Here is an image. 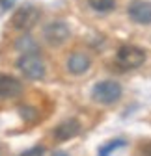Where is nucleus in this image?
Returning <instances> with one entry per match:
<instances>
[{
	"instance_id": "obj_2",
	"label": "nucleus",
	"mask_w": 151,
	"mask_h": 156,
	"mask_svg": "<svg viewBox=\"0 0 151 156\" xmlns=\"http://www.w3.org/2000/svg\"><path fill=\"white\" fill-rule=\"evenodd\" d=\"M15 65L28 80H43L47 74V65L43 62V58L39 56V52L21 54Z\"/></svg>"
},
{
	"instance_id": "obj_5",
	"label": "nucleus",
	"mask_w": 151,
	"mask_h": 156,
	"mask_svg": "<svg viewBox=\"0 0 151 156\" xmlns=\"http://www.w3.org/2000/svg\"><path fill=\"white\" fill-rule=\"evenodd\" d=\"M71 37V30L65 21H50L49 24L43 26V39L49 47L58 48L65 45Z\"/></svg>"
},
{
	"instance_id": "obj_16",
	"label": "nucleus",
	"mask_w": 151,
	"mask_h": 156,
	"mask_svg": "<svg viewBox=\"0 0 151 156\" xmlns=\"http://www.w3.org/2000/svg\"><path fill=\"white\" fill-rule=\"evenodd\" d=\"M52 156H69V152H65V151H54Z\"/></svg>"
},
{
	"instance_id": "obj_11",
	"label": "nucleus",
	"mask_w": 151,
	"mask_h": 156,
	"mask_svg": "<svg viewBox=\"0 0 151 156\" xmlns=\"http://www.w3.org/2000/svg\"><path fill=\"white\" fill-rule=\"evenodd\" d=\"M88 4L97 13H108L116 9V0H88Z\"/></svg>"
},
{
	"instance_id": "obj_10",
	"label": "nucleus",
	"mask_w": 151,
	"mask_h": 156,
	"mask_svg": "<svg viewBox=\"0 0 151 156\" xmlns=\"http://www.w3.org/2000/svg\"><path fill=\"white\" fill-rule=\"evenodd\" d=\"M15 48L21 52V54H32V52H39V47H37V43H35V39L32 37V35H28V34H24V35H21L15 41Z\"/></svg>"
},
{
	"instance_id": "obj_15",
	"label": "nucleus",
	"mask_w": 151,
	"mask_h": 156,
	"mask_svg": "<svg viewBox=\"0 0 151 156\" xmlns=\"http://www.w3.org/2000/svg\"><path fill=\"white\" fill-rule=\"evenodd\" d=\"M136 156H151V141L142 143V145L136 149Z\"/></svg>"
},
{
	"instance_id": "obj_14",
	"label": "nucleus",
	"mask_w": 151,
	"mask_h": 156,
	"mask_svg": "<svg viewBox=\"0 0 151 156\" xmlns=\"http://www.w3.org/2000/svg\"><path fill=\"white\" fill-rule=\"evenodd\" d=\"M43 154H45V147L35 145V147H32V149H28V151L21 152L19 156H43Z\"/></svg>"
},
{
	"instance_id": "obj_12",
	"label": "nucleus",
	"mask_w": 151,
	"mask_h": 156,
	"mask_svg": "<svg viewBox=\"0 0 151 156\" xmlns=\"http://www.w3.org/2000/svg\"><path fill=\"white\" fill-rule=\"evenodd\" d=\"M121 147H125V140H121V138L112 140V141H106V143H103V145L97 149V156H110L114 151H118V149H121Z\"/></svg>"
},
{
	"instance_id": "obj_7",
	"label": "nucleus",
	"mask_w": 151,
	"mask_h": 156,
	"mask_svg": "<svg viewBox=\"0 0 151 156\" xmlns=\"http://www.w3.org/2000/svg\"><path fill=\"white\" fill-rule=\"evenodd\" d=\"M127 15L136 24L151 26V2H147V0H136V2H133L129 6Z\"/></svg>"
},
{
	"instance_id": "obj_9",
	"label": "nucleus",
	"mask_w": 151,
	"mask_h": 156,
	"mask_svg": "<svg viewBox=\"0 0 151 156\" xmlns=\"http://www.w3.org/2000/svg\"><path fill=\"white\" fill-rule=\"evenodd\" d=\"M23 93V84L11 74H0V101L15 99Z\"/></svg>"
},
{
	"instance_id": "obj_13",
	"label": "nucleus",
	"mask_w": 151,
	"mask_h": 156,
	"mask_svg": "<svg viewBox=\"0 0 151 156\" xmlns=\"http://www.w3.org/2000/svg\"><path fill=\"white\" fill-rule=\"evenodd\" d=\"M19 115H21L26 123H35L39 119V112L35 108H32V106H21L19 108Z\"/></svg>"
},
{
	"instance_id": "obj_4",
	"label": "nucleus",
	"mask_w": 151,
	"mask_h": 156,
	"mask_svg": "<svg viewBox=\"0 0 151 156\" xmlns=\"http://www.w3.org/2000/svg\"><path fill=\"white\" fill-rule=\"evenodd\" d=\"M41 19V11L35 6H21L19 9H15V13L9 19L11 28L19 30V32H30Z\"/></svg>"
},
{
	"instance_id": "obj_1",
	"label": "nucleus",
	"mask_w": 151,
	"mask_h": 156,
	"mask_svg": "<svg viewBox=\"0 0 151 156\" xmlns=\"http://www.w3.org/2000/svg\"><path fill=\"white\" fill-rule=\"evenodd\" d=\"M91 101L101 106H114L123 97V87L116 80H101L91 87Z\"/></svg>"
},
{
	"instance_id": "obj_6",
	"label": "nucleus",
	"mask_w": 151,
	"mask_h": 156,
	"mask_svg": "<svg viewBox=\"0 0 151 156\" xmlns=\"http://www.w3.org/2000/svg\"><path fill=\"white\" fill-rule=\"evenodd\" d=\"M80 132H82V123L77 119V117H69V119L62 121L54 128L52 136H54L56 141H69L73 138H77Z\"/></svg>"
},
{
	"instance_id": "obj_8",
	"label": "nucleus",
	"mask_w": 151,
	"mask_h": 156,
	"mask_svg": "<svg viewBox=\"0 0 151 156\" xmlns=\"http://www.w3.org/2000/svg\"><path fill=\"white\" fill-rule=\"evenodd\" d=\"M65 67H67V73H69V74H73V76H82V74H86V73L90 71V67H91V58H90L86 52L77 50V52H73V54L67 58Z\"/></svg>"
},
{
	"instance_id": "obj_3",
	"label": "nucleus",
	"mask_w": 151,
	"mask_h": 156,
	"mask_svg": "<svg viewBox=\"0 0 151 156\" xmlns=\"http://www.w3.org/2000/svg\"><path fill=\"white\" fill-rule=\"evenodd\" d=\"M145 50L136 45H121L116 52V63L121 69H138L145 63Z\"/></svg>"
}]
</instances>
